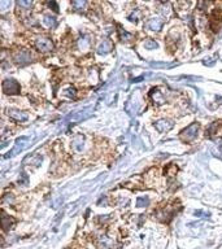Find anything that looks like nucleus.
<instances>
[{
	"label": "nucleus",
	"mask_w": 222,
	"mask_h": 249,
	"mask_svg": "<svg viewBox=\"0 0 222 249\" xmlns=\"http://www.w3.org/2000/svg\"><path fill=\"white\" fill-rule=\"evenodd\" d=\"M199 129H200L199 123L190 124V126L186 127L183 131H181V139L185 140V142H191V140L196 139V136H198V134H199Z\"/></svg>",
	"instance_id": "f03ea898"
},
{
	"label": "nucleus",
	"mask_w": 222,
	"mask_h": 249,
	"mask_svg": "<svg viewBox=\"0 0 222 249\" xmlns=\"http://www.w3.org/2000/svg\"><path fill=\"white\" fill-rule=\"evenodd\" d=\"M131 38V35L129 34V33H126V31H123L122 29H120V39L122 42H125V40H127V39H130Z\"/></svg>",
	"instance_id": "412c9836"
},
{
	"label": "nucleus",
	"mask_w": 222,
	"mask_h": 249,
	"mask_svg": "<svg viewBox=\"0 0 222 249\" xmlns=\"http://www.w3.org/2000/svg\"><path fill=\"white\" fill-rule=\"evenodd\" d=\"M7 113L10 118H13V120H16V121H20V122L26 121L27 118H29V116H27L26 113L21 112V110H17V109H8Z\"/></svg>",
	"instance_id": "0eeeda50"
},
{
	"label": "nucleus",
	"mask_w": 222,
	"mask_h": 249,
	"mask_svg": "<svg viewBox=\"0 0 222 249\" xmlns=\"http://www.w3.org/2000/svg\"><path fill=\"white\" fill-rule=\"evenodd\" d=\"M13 223H15V221H13L10 217L5 215V213H3V228H4L5 231H8V230L12 228Z\"/></svg>",
	"instance_id": "9b49d317"
},
{
	"label": "nucleus",
	"mask_w": 222,
	"mask_h": 249,
	"mask_svg": "<svg viewBox=\"0 0 222 249\" xmlns=\"http://www.w3.org/2000/svg\"><path fill=\"white\" fill-rule=\"evenodd\" d=\"M195 215H198V217H203V215H204V217H209V214H204V213L201 212V210H196L195 212Z\"/></svg>",
	"instance_id": "cd10ccee"
},
{
	"label": "nucleus",
	"mask_w": 222,
	"mask_h": 249,
	"mask_svg": "<svg viewBox=\"0 0 222 249\" xmlns=\"http://www.w3.org/2000/svg\"><path fill=\"white\" fill-rule=\"evenodd\" d=\"M48 5H49V8L55 9V12H59V7H57V3L56 1H49Z\"/></svg>",
	"instance_id": "a878e982"
},
{
	"label": "nucleus",
	"mask_w": 222,
	"mask_h": 249,
	"mask_svg": "<svg viewBox=\"0 0 222 249\" xmlns=\"http://www.w3.org/2000/svg\"><path fill=\"white\" fill-rule=\"evenodd\" d=\"M112 49V44H110L109 40H104L100 46L98 47V53L99 55H104V53H108V52Z\"/></svg>",
	"instance_id": "9d476101"
},
{
	"label": "nucleus",
	"mask_w": 222,
	"mask_h": 249,
	"mask_svg": "<svg viewBox=\"0 0 222 249\" xmlns=\"http://www.w3.org/2000/svg\"><path fill=\"white\" fill-rule=\"evenodd\" d=\"M0 5H1V10H5V8L10 5V1H1V4Z\"/></svg>",
	"instance_id": "bb28decb"
},
{
	"label": "nucleus",
	"mask_w": 222,
	"mask_h": 249,
	"mask_svg": "<svg viewBox=\"0 0 222 249\" xmlns=\"http://www.w3.org/2000/svg\"><path fill=\"white\" fill-rule=\"evenodd\" d=\"M43 22H44V25H46V26L52 27V26H55V25H56V18H55L53 16L46 15V16L43 17Z\"/></svg>",
	"instance_id": "ddd939ff"
},
{
	"label": "nucleus",
	"mask_w": 222,
	"mask_h": 249,
	"mask_svg": "<svg viewBox=\"0 0 222 249\" xmlns=\"http://www.w3.org/2000/svg\"><path fill=\"white\" fill-rule=\"evenodd\" d=\"M149 204L148 197H138L137 199V208H146Z\"/></svg>",
	"instance_id": "2eb2a0df"
},
{
	"label": "nucleus",
	"mask_w": 222,
	"mask_h": 249,
	"mask_svg": "<svg viewBox=\"0 0 222 249\" xmlns=\"http://www.w3.org/2000/svg\"><path fill=\"white\" fill-rule=\"evenodd\" d=\"M78 46H79V48H81L82 51H85V49L88 48V40L86 39V38L85 39L82 38V39H79V42H78Z\"/></svg>",
	"instance_id": "aec40b11"
},
{
	"label": "nucleus",
	"mask_w": 222,
	"mask_h": 249,
	"mask_svg": "<svg viewBox=\"0 0 222 249\" xmlns=\"http://www.w3.org/2000/svg\"><path fill=\"white\" fill-rule=\"evenodd\" d=\"M129 20H130V21H133V22L138 21V10H134V12H133L131 15L129 16Z\"/></svg>",
	"instance_id": "b1692460"
},
{
	"label": "nucleus",
	"mask_w": 222,
	"mask_h": 249,
	"mask_svg": "<svg viewBox=\"0 0 222 249\" xmlns=\"http://www.w3.org/2000/svg\"><path fill=\"white\" fill-rule=\"evenodd\" d=\"M221 124L220 121H216V122H213L212 124H210L209 127H208V131H207V135L208 136H213L214 135V132H216V130L218 129V126Z\"/></svg>",
	"instance_id": "4468645a"
},
{
	"label": "nucleus",
	"mask_w": 222,
	"mask_h": 249,
	"mask_svg": "<svg viewBox=\"0 0 222 249\" xmlns=\"http://www.w3.org/2000/svg\"><path fill=\"white\" fill-rule=\"evenodd\" d=\"M148 27L152 30V31H160L162 27V21L160 18H153L148 22Z\"/></svg>",
	"instance_id": "1a4fd4ad"
},
{
	"label": "nucleus",
	"mask_w": 222,
	"mask_h": 249,
	"mask_svg": "<svg viewBox=\"0 0 222 249\" xmlns=\"http://www.w3.org/2000/svg\"><path fill=\"white\" fill-rule=\"evenodd\" d=\"M18 5H21V7H30V5L33 4L31 1H24V0H18L17 1Z\"/></svg>",
	"instance_id": "393cba45"
},
{
	"label": "nucleus",
	"mask_w": 222,
	"mask_h": 249,
	"mask_svg": "<svg viewBox=\"0 0 222 249\" xmlns=\"http://www.w3.org/2000/svg\"><path fill=\"white\" fill-rule=\"evenodd\" d=\"M74 145H76V149H77V151H82V149H83V140H82V136L77 138V139L74 140Z\"/></svg>",
	"instance_id": "f3484780"
},
{
	"label": "nucleus",
	"mask_w": 222,
	"mask_h": 249,
	"mask_svg": "<svg viewBox=\"0 0 222 249\" xmlns=\"http://www.w3.org/2000/svg\"><path fill=\"white\" fill-rule=\"evenodd\" d=\"M13 61L17 65H27L31 62V55L27 51H20L13 55Z\"/></svg>",
	"instance_id": "20e7f679"
},
{
	"label": "nucleus",
	"mask_w": 222,
	"mask_h": 249,
	"mask_svg": "<svg viewBox=\"0 0 222 249\" xmlns=\"http://www.w3.org/2000/svg\"><path fill=\"white\" fill-rule=\"evenodd\" d=\"M31 142V136H22V138H18L17 140H16L15 145H13V149L12 151H9L7 154L4 156V158H10V157L16 156V154L21 153L24 149H26L27 147H29V143Z\"/></svg>",
	"instance_id": "f257e3e1"
},
{
	"label": "nucleus",
	"mask_w": 222,
	"mask_h": 249,
	"mask_svg": "<svg viewBox=\"0 0 222 249\" xmlns=\"http://www.w3.org/2000/svg\"><path fill=\"white\" fill-rule=\"evenodd\" d=\"M18 183L22 184V186H27V183H29V178H27V175L26 174H21V178H20V181H18Z\"/></svg>",
	"instance_id": "4be33fe9"
},
{
	"label": "nucleus",
	"mask_w": 222,
	"mask_h": 249,
	"mask_svg": "<svg viewBox=\"0 0 222 249\" xmlns=\"http://www.w3.org/2000/svg\"><path fill=\"white\" fill-rule=\"evenodd\" d=\"M64 95L68 96V98H74L76 96V90L73 87H69L66 90H64Z\"/></svg>",
	"instance_id": "a211bd4d"
},
{
	"label": "nucleus",
	"mask_w": 222,
	"mask_h": 249,
	"mask_svg": "<svg viewBox=\"0 0 222 249\" xmlns=\"http://www.w3.org/2000/svg\"><path fill=\"white\" fill-rule=\"evenodd\" d=\"M149 95H151V98L153 99V100L156 101V103H159V104L164 103V100H165V99H164L162 96H161V92H160V91L157 90V88H153V90H152L151 92H149Z\"/></svg>",
	"instance_id": "f8f14e48"
},
{
	"label": "nucleus",
	"mask_w": 222,
	"mask_h": 249,
	"mask_svg": "<svg viewBox=\"0 0 222 249\" xmlns=\"http://www.w3.org/2000/svg\"><path fill=\"white\" fill-rule=\"evenodd\" d=\"M3 92L5 95H17L20 92V84L12 78H8L3 82Z\"/></svg>",
	"instance_id": "7ed1b4c3"
},
{
	"label": "nucleus",
	"mask_w": 222,
	"mask_h": 249,
	"mask_svg": "<svg viewBox=\"0 0 222 249\" xmlns=\"http://www.w3.org/2000/svg\"><path fill=\"white\" fill-rule=\"evenodd\" d=\"M35 47L40 52H51L53 49V42L47 38H40L35 42Z\"/></svg>",
	"instance_id": "39448f33"
},
{
	"label": "nucleus",
	"mask_w": 222,
	"mask_h": 249,
	"mask_svg": "<svg viewBox=\"0 0 222 249\" xmlns=\"http://www.w3.org/2000/svg\"><path fill=\"white\" fill-rule=\"evenodd\" d=\"M146 48L147 49H153V48H157V43L156 42H153V40H151V39H147L146 40Z\"/></svg>",
	"instance_id": "6ab92c4d"
},
{
	"label": "nucleus",
	"mask_w": 222,
	"mask_h": 249,
	"mask_svg": "<svg viewBox=\"0 0 222 249\" xmlns=\"http://www.w3.org/2000/svg\"><path fill=\"white\" fill-rule=\"evenodd\" d=\"M91 108H87V109H85V110H81V112H78V113H74V114H71V116H69L68 118H66V121H69V122H79V121H82V120H85L86 117H88V114L91 113Z\"/></svg>",
	"instance_id": "423d86ee"
},
{
	"label": "nucleus",
	"mask_w": 222,
	"mask_h": 249,
	"mask_svg": "<svg viewBox=\"0 0 222 249\" xmlns=\"http://www.w3.org/2000/svg\"><path fill=\"white\" fill-rule=\"evenodd\" d=\"M73 7L77 10H83L86 7V1L85 0H76V1H73Z\"/></svg>",
	"instance_id": "dca6fc26"
},
{
	"label": "nucleus",
	"mask_w": 222,
	"mask_h": 249,
	"mask_svg": "<svg viewBox=\"0 0 222 249\" xmlns=\"http://www.w3.org/2000/svg\"><path fill=\"white\" fill-rule=\"evenodd\" d=\"M155 126H156V129L159 130V131H168V130H170L171 127H173V122L169 120H160L157 121L156 123H155Z\"/></svg>",
	"instance_id": "6e6552de"
},
{
	"label": "nucleus",
	"mask_w": 222,
	"mask_h": 249,
	"mask_svg": "<svg viewBox=\"0 0 222 249\" xmlns=\"http://www.w3.org/2000/svg\"><path fill=\"white\" fill-rule=\"evenodd\" d=\"M151 66H153V68H173L174 65H169V64H155V62H152L151 64Z\"/></svg>",
	"instance_id": "5701e85b"
}]
</instances>
